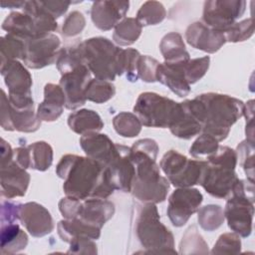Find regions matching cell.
I'll use <instances>...</instances> for the list:
<instances>
[{
	"instance_id": "obj_1",
	"label": "cell",
	"mask_w": 255,
	"mask_h": 255,
	"mask_svg": "<svg viewBox=\"0 0 255 255\" xmlns=\"http://www.w3.org/2000/svg\"><path fill=\"white\" fill-rule=\"evenodd\" d=\"M56 173L64 179L66 196L78 199L108 198L115 190L107 168L88 156L63 155L56 166Z\"/></svg>"
},
{
	"instance_id": "obj_2",
	"label": "cell",
	"mask_w": 255,
	"mask_h": 255,
	"mask_svg": "<svg viewBox=\"0 0 255 255\" xmlns=\"http://www.w3.org/2000/svg\"><path fill=\"white\" fill-rule=\"evenodd\" d=\"M158 145L155 140L143 138L135 141L129 150L135 173L131 184V194L143 203L164 201L169 190V181L160 175L156 163Z\"/></svg>"
},
{
	"instance_id": "obj_3",
	"label": "cell",
	"mask_w": 255,
	"mask_h": 255,
	"mask_svg": "<svg viewBox=\"0 0 255 255\" xmlns=\"http://www.w3.org/2000/svg\"><path fill=\"white\" fill-rule=\"evenodd\" d=\"M197 98L204 108L201 132L213 136L217 141L224 140L231 127L243 116L245 104L236 98L218 93H205Z\"/></svg>"
},
{
	"instance_id": "obj_4",
	"label": "cell",
	"mask_w": 255,
	"mask_h": 255,
	"mask_svg": "<svg viewBox=\"0 0 255 255\" xmlns=\"http://www.w3.org/2000/svg\"><path fill=\"white\" fill-rule=\"evenodd\" d=\"M206 159L198 184L214 197L227 198L238 179L235 172L236 151L229 146L221 145Z\"/></svg>"
},
{
	"instance_id": "obj_5",
	"label": "cell",
	"mask_w": 255,
	"mask_h": 255,
	"mask_svg": "<svg viewBox=\"0 0 255 255\" xmlns=\"http://www.w3.org/2000/svg\"><path fill=\"white\" fill-rule=\"evenodd\" d=\"M134 232L136 239L144 248L143 253L176 254L173 235L160 222V216L154 203H144L137 206Z\"/></svg>"
},
{
	"instance_id": "obj_6",
	"label": "cell",
	"mask_w": 255,
	"mask_h": 255,
	"mask_svg": "<svg viewBox=\"0 0 255 255\" xmlns=\"http://www.w3.org/2000/svg\"><path fill=\"white\" fill-rule=\"evenodd\" d=\"M254 200L253 182L239 178L226 198L223 213L228 227L244 238L248 237L252 232Z\"/></svg>"
},
{
	"instance_id": "obj_7",
	"label": "cell",
	"mask_w": 255,
	"mask_h": 255,
	"mask_svg": "<svg viewBox=\"0 0 255 255\" xmlns=\"http://www.w3.org/2000/svg\"><path fill=\"white\" fill-rule=\"evenodd\" d=\"M141 125L149 128H170L180 118L182 107L171 99L153 92L141 93L133 107Z\"/></svg>"
},
{
	"instance_id": "obj_8",
	"label": "cell",
	"mask_w": 255,
	"mask_h": 255,
	"mask_svg": "<svg viewBox=\"0 0 255 255\" xmlns=\"http://www.w3.org/2000/svg\"><path fill=\"white\" fill-rule=\"evenodd\" d=\"M78 49L83 64L96 79L109 82L115 80L116 59L121 48L108 38L94 37L78 44Z\"/></svg>"
},
{
	"instance_id": "obj_9",
	"label": "cell",
	"mask_w": 255,
	"mask_h": 255,
	"mask_svg": "<svg viewBox=\"0 0 255 255\" xmlns=\"http://www.w3.org/2000/svg\"><path fill=\"white\" fill-rule=\"evenodd\" d=\"M59 210L66 219H78L87 225L102 229L114 216L115 205L107 198L78 199L66 196L60 200Z\"/></svg>"
},
{
	"instance_id": "obj_10",
	"label": "cell",
	"mask_w": 255,
	"mask_h": 255,
	"mask_svg": "<svg viewBox=\"0 0 255 255\" xmlns=\"http://www.w3.org/2000/svg\"><path fill=\"white\" fill-rule=\"evenodd\" d=\"M204 163V160L189 159L177 150L170 149L164 153L159 165L169 183L175 187H191L198 184Z\"/></svg>"
},
{
	"instance_id": "obj_11",
	"label": "cell",
	"mask_w": 255,
	"mask_h": 255,
	"mask_svg": "<svg viewBox=\"0 0 255 255\" xmlns=\"http://www.w3.org/2000/svg\"><path fill=\"white\" fill-rule=\"evenodd\" d=\"M246 2L243 0L205 1L202 21L208 27L225 32L245 12Z\"/></svg>"
},
{
	"instance_id": "obj_12",
	"label": "cell",
	"mask_w": 255,
	"mask_h": 255,
	"mask_svg": "<svg viewBox=\"0 0 255 255\" xmlns=\"http://www.w3.org/2000/svg\"><path fill=\"white\" fill-rule=\"evenodd\" d=\"M60 46L59 37L53 33L25 40L22 60L28 68H44L56 62Z\"/></svg>"
},
{
	"instance_id": "obj_13",
	"label": "cell",
	"mask_w": 255,
	"mask_h": 255,
	"mask_svg": "<svg viewBox=\"0 0 255 255\" xmlns=\"http://www.w3.org/2000/svg\"><path fill=\"white\" fill-rule=\"evenodd\" d=\"M202 200L203 196L196 188L178 187L175 189L168 198L166 210L172 225L176 227L183 226L190 216L198 210Z\"/></svg>"
},
{
	"instance_id": "obj_14",
	"label": "cell",
	"mask_w": 255,
	"mask_h": 255,
	"mask_svg": "<svg viewBox=\"0 0 255 255\" xmlns=\"http://www.w3.org/2000/svg\"><path fill=\"white\" fill-rule=\"evenodd\" d=\"M1 128L5 130H18L22 132H34L41 126V120L33 108L16 109L8 101L5 92L1 91L0 108Z\"/></svg>"
},
{
	"instance_id": "obj_15",
	"label": "cell",
	"mask_w": 255,
	"mask_h": 255,
	"mask_svg": "<svg viewBox=\"0 0 255 255\" xmlns=\"http://www.w3.org/2000/svg\"><path fill=\"white\" fill-rule=\"evenodd\" d=\"M91 80V72L84 64L62 75L59 85L65 94V107L68 110L73 111L85 105V90Z\"/></svg>"
},
{
	"instance_id": "obj_16",
	"label": "cell",
	"mask_w": 255,
	"mask_h": 255,
	"mask_svg": "<svg viewBox=\"0 0 255 255\" xmlns=\"http://www.w3.org/2000/svg\"><path fill=\"white\" fill-rule=\"evenodd\" d=\"M129 150L130 147L117 143V153L106 167L113 187L124 192H130L135 173Z\"/></svg>"
},
{
	"instance_id": "obj_17",
	"label": "cell",
	"mask_w": 255,
	"mask_h": 255,
	"mask_svg": "<svg viewBox=\"0 0 255 255\" xmlns=\"http://www.w3.org/2000/svg\"><path fill=\"white\" fill-rule=\"evenodd\" d=\"M19 220L33 237H43L54 230V221L50 212L37 202L21 204Z\"/></svg>"
},
{
	"instance_id": "obj_18",
	"label": "cell",
	"mask_w": 255,
	"mask_h": 255,
	"mask_svg": "<svg viewBox=\"0 0 255 255\" xmlns=\"http://www.w3.org/2000/svg\"><path fill=\"white\" fill-rule=\"evenodd\" d=\"M1 195L7 199L21 197L26 194L30 182V174L14 160L0 165Z\"/></svg>"
},
{
	"instance_id": "obj_19",
	"label": "cell",
	"mask_w": 255,
	"mask_h": 255,
	"mask_svg": "<svg viewBox=\"0 0 255 255\" xmlns=\"http://www.w3.org/2000/svg\"><path fill=\"white\" fill-rule=\"evenodd\" d=\"M185 39L190 46L206 53L217 52L226 42L223 32L214 30L201 21L187 27Z\"/></svg>"
},
{
	"instance_id": "obj_20",
	"label": "cell",
	"mask_w": 255,
	"mask_h": 255,
	"mask_svg": "<svg viewBox=\"0 0 255 255\" xmlns=\"http://www.w3.org/2000/svg\"><path fill=\"white\" fill-rule=\"evenodd\" d=\"M128 7V1H96L91 9L92 21L100 30H111L126 16Z\"/></svg>"
},
{
	"instance_id": "obj_21",
	"label": "cell",
	"mask_w": 255,
	"mask_h": 255,
	"mask_svg": "<svg viewBox=\"0 0 255 255\" xmlns=\"http://www.w3.org/2000/svg\"><path fill=\"white\" fill-rule=\"evenodd\" d=\"M80 144L88 157L107 167L117 153V143L105 133H88L80 138Z\"/></svg>"
},
{
	"instance_id": "obj_22",
	"label": "cell",
	"mask_w": 255,
	"mask_h": 255,
	"mask_svg": "<svg viewBox=\"0 0 255 255\" xmlns=\"http://www.w3.org/2000/svg\"><path fill=\"white\" fill-rule=\"evenodd\" d=\"M5 85L8 88V96H31L32 76L29 71L17 60L8 62L0 68Z\"/></svg>"
},
{
	"instance_id": "obj_23",
	"label": "cell",
	"mask_w": 255,
	"mask_h": 255,
	"mask_svg": "<svg viewBox=\"0 0 255 255\" xmlns=\"http://www.w3.org/2000/svg\"><path fill=\"white\" fill-rule=\"evenodd\" d=\"M187 62L175 64L159 63L156 70V81L167 86L174 94L181 98L190 93V85L186 82L183 71V67Z\"/></svg>"
},
{
	"instance_id": "obj_24",
	"label": "cell",
	"mask_w": 255,
	"mask_h": 255,
	"mask_svg": "<svg viewBox=\"0 0 255 255\" xmlns=\"http://www.w3.org/2000/svg\"><path fill=\"white\" fill-rule=\"evenodd\" d=\"M66 106V97L60 87L56 84H46L44 88V101L38 106L37 116L41 121L54 122L62 115Z\"/></svg>"
},
{
	"instance_id": "obj_25",
	"label": "cell",
	"mask_w": 255,
	"mask_h": 255,
	"mask_svg": "<svg viewBox=\"0 0 255 255\" xmlns=\"http://www.w3.org/2000/svg\"><path fill=\"white\" fill-rule=\"evenodd\" d=\"M2 29L21 40L43 36L35 19L26 12H11L3 21Z\"/></svg>"
},
{
	"instance_id": "obj_26",
	"label": "cell",
	"mask_w": 255,
	"mask_h": 255,
	"mask_svg": "<svg viewBox=\"0 0 255 255\" xmlns=\"http://www.w3.org/2000/svg\"><path fill=\"white\" fill-rule=\"evenodd\" d=\"M69 128L79 134L99 132L104 128V123L98 113L93 110H80L72 113L68 118Z\"/></svg>"
},
{
	"instance_id": "obj_27",
	"label": "cell",
	"mask_w": 255,
	"mask_h": 255,
	"mask_svg": "<svg viewBox=\"0 0 255 255\" xmlns=\"http://www.w3.org/2000/svg\"><path fill=\"white\" fill-rule=\"evenodd\" d=\"M57 229L61 239L68 243L78 237H86L97 240L101 236L100 228L87 225L78 219L65 218V220L59 221Z\"/></svg>"
},
{
	"instance_id": "obj_28",
	"label": "cell",
	"mask_w": 255,
	"mask_h": 255,
	"mask_svg": "<svg viewBox=\"0 0 255 255\" xmlns=\"http://www.w3.org/2000/svg\"><path fill=\"white\" fill-rule=\"evenodd\" d=\"M0 242L2 254H14L25 249L28 244V236L16 222L4 224L1 225Z\"/></svg>"
},
{
	"instance_id": "obj_29",
	"label": "cell",
	"mask_w": 255,
	"mask_h": 255,
	"mask_svg": "<svg viewBox=\"0 0 255 255\" xmlns=\"http://www.w3.org/2000/svg\"><path fill=\"white\" fill-rule=\"evenodd\" d=\"M159 50L166 63H184L190 60L182 37L176 32L168 33L162 38L159 44Z\"/></svg>"
},
{
	"instance_id": "obj_30",
	"label": "cell",
	"mask_w": 255,
	"mask_h": 255,
	"mask_svg": "<svg viewBox=\"0 0 255 255\" xmlns=\"http://www.w3.org/2000/svg\"><path fill=\"white\" fill-rule=\"evenodd\" d=\"M140 54L135 49H120L116 59V72L118 76L124 73L129 82H135L138 79L137 66Z\"/></svg>"
},
{
	"instance_id": "obj_31",
	"label": "cell",
	"mask_w": 255,
	"mask_h": 255,
	"mask_svg": "<svg viewBox=\"0 0 255 255\" xmlns=\"http://www.w3.org/2000/svg\"><path fill=\"white\" fill-rule=\"evenodd\" d=\"M182 107V114L179 120L169 128L171 133L179 138L190 139L194 135L201 132V124L194 118L189 110L180 103Z\"/></svg>"
},
{
	"instance_id": "obj_32",
	"label": "cell",
	"mask_w": 255,
	"mask_h": 255,
	"mask_svg": "<svg viewBox=\"0 0 255 255\" xmlns=\"http://www.w3.org/2000/svg\"><path fill=\"white\" fill-rule=\"evenodd\" d=\"M141 29L142 26L135 18H124L115 27L113 39L120 46L131 45L140 36Z\"/></svg>"
},
{
	"instance_id": "obj_33",
	"label": "cell",
	"mask_w": 255,
	"mask_h": 255,
	"mask_svg": "<svg viewBox=\"0 0 255 255\" xmlns=\"http://www.w3.org/2000/svg\"><path fill=\"white\" fill-rule=\"evenodd\" d=\"M30 168L45 171L53 162V148L46 141H36L28 146Z\"/></svg>"
},
{
	"instance_id": "obj_34",
	"label": "cell",
	"mask_w": 255,
	"mask_h": 255,
	"mask_svg": "<svg viewBox=\"0 0 255 255\" xmlns=\"http://www.w3.org/2000/svg\"><path fill=\"white\" fill-rule=\"evenodd\" d=\"M116 94L115 86L109 81L92 79L85 90V97L88 101L102 104L111 100Z\"/></svg>"
},
{
	"instance_id": "obj_35",
	"label": "cell",
	"mask_w": 255,
	"mask_h": 255,
	"mask_svg": "<svg viewBox=\"0 0 255 255\" xmlns=\"http://www.w3.org/2000/svg\"><path fill=\"white\" fill-rule=\"evenodd\" d=\"M197 214L199 225L203 230L209 232L218 229L225 219L222 207L215 204L201 207L197 210Z\"/></svg>"
},
{
	"instance_id": "obj_36",
	"label": "cell",
	"mask_w": 255,
	"mask_h": 255,
	"mask_svg": "<svg viewBox=\"0 0 255 255\" xmlns=\"http://www.w3.org/2000/svg\"><path fill=\"white\" fill-rule=\"evenodd\" d=\"M113 125L116 131L125 137H133L141 130V123L132 113L122 112L118 114L113 120Z\"/></svg>"
},
{
	"instance_id": "obj_37",
	"label": "cell",
	"mask_w": 255,
	"mask_h": 255,
	"mask_svg": "<svg viewBox=\"0 0 255 255\" xmlns=\"http://www.w3.org/2000/svg\"><path fill=\"white\" fill-rule=\"evenodd\" d=\"M165 16V8L160 2L146 1L140 6L135 19L141 26H148L160 23Z\"/></svg>"
},
{
	"instance_id": "obj_38",
	"label": "cell",
	"mask_w": 255,
	"mask_h": 255,
	"mask_svg": "<svg viewBox=\"0 0 255 255\" xmlns=\"http://www.w3.org/2000/svg\"><path fill=\"white\" fill-rule=\"evenodd\" d=\"M0 55L1 66L6 65L8 62L22 59L24 53V41L11 34H6L0 39Z\"/></svg>"
},
{
	"instance_id": "obj_39",
	"label": "cell",
	"mask_w": 255,
	"mask_h": 255,
	"mask_svg": "<svg viewBox=\"0 0 255 255\" xmlns=\"http://www.w3.org/2000/svg\"><path fill=\"white\" fill-rule=\"evenodd\" d=\"M207 244L203 240L202 236L198 233L195 226H190L182 236L180 241V253L190 254V253H208Z\"/></svg>"
},
{
	"instance_id": "obj_40",
	"label": "cell",
	"mask_w": 255,
	"mask_h": 255,
	"mask_svg": "<svg viewBox=\"0 0 255 255\" xmlns=\"http://www.w3.org/2000/svg\"><path fill=\"white\" fill-rule=\"evenodd\" d=\"M237 159L244 169L247 179L254 182V141L245 139L237 145Z\"/></svg>"
},
{
	"instance_id": "obj_41",
	"label": "cell",
	"mask_w": 255,
	"mask_h": 255,
	"mask_svg": "<svg viewBox=\"0 0 255 255\" xmlns=\"http://www.w3.org/2000/svg\"><path fill=\"white\" fill-rule=\"evenodd\" d=\"M56 65L61 75L74 70L80 65H83L78 45L61 49L56 60Z\"/></svg>"
},
{
	"instance_id": "obj_42",
	"label": "cell",
	"mask_w": 255,
	"mask_h": 255,
	"mask_svg": "<svg viewBox=\"0 0 255 255\" xmlns=\"http://www.w3.org/2000/svg\"><path fill=\"white\" fill-rule=\"evenodd\" d=\"M218 141L211 135L201 133L189 148V153L194 158L206 159L218 148Z\"/></svg>"
},
{
	"instance_id": "obj_43",
	"label": "cell",
	"mask_w": 255,
	"mask_h": 255,
	"mask_svg": "<svg viewBox=\"0 0 255 255\" xmlns=\"http://www.w3.org/2000/svg\"><path fill=\"white\" fill-rule=\"evenodd\" d=\"M209 64L210 58L208 56L189 60L183 67L186 82L190 85L199 81L206 74Z\"/></svg>"
},
{
	"instance_id": "obj_44",
	"label": "cell",
	"mask_w": 255,
	"mask_h": 255,
	"mask_svg": "<svg viewBox=\"0 0 255 255\" xmlns=\"http://www.w3.org/2000/svg\"><path fill=\"white\" fill-rule=\"evenodd\" d=\"M253 20L249 18L241 22H235L224 32V36L226 41L236 43L249 39L253 35Z\"/></svg>"
},
{
	"instance_id": "obj_45",
	"label": "cell",
	"mask_w": 255,
	"mask_h": 255,
	"mask_svg": "<svg viewBox=\"0 0 255 255\" xmlns=\"http://www.w3.org/2000/svg\"><path fill=\"white\" fill-rule=\"evenodd\" d=\"M241 250L239 235L234 233H224L219 236L214 244L211 254H237Z\"/></svg>"
},
{
	"instance_id": "obj_46",
	"label": "cell",
	"mask_w": 255,
	"mask_h": 255,
	"mask_svg": "<svg viewBox=\"0 0 255 255\" xmlns=\"http://www.w3.org/2000/svg\"><path fill=\"white\" fill-rule=\"evenodd\" d=\"M159 62L147 55H141L137 66V75L143 82H156V70Z\"/></svg>"
},
{
	"instance_id": "obj_47",
	"label": "cell",
	"mask_w": 255,
	"mask_h": 255,
	"mask_svg": "<svg viewBox=\"0 0 255 255\" xmlns=\"http://www.w3.org/2000/svg\"><path fill=\"white\" fill-rule=\"evenodd\" d=\"M85 25L86 20L84 15L79 11H73L63 22L62 34L66 37H74L83 31Z\"/></svg>"
},
{
	"instance_id": "obj_48",
	"label": "cell",
	"mask_w": 255,
	"mask_h": 255,
	"mask_svg": "<svg viewBox=\"0 0 255 255\" xmlns=\"http://www.w3.org/2000/svg\"><path fill=\"white\" fill-rule=\"evenodd\" d=\"M20 203L3 200L1 203V225L15 223L19 220Z\"/></svg>"
},
{
	"instance_id": "obj_49",
	"label": "cell",
	"mask_w": 255,
	"mask_h": 255,
	"mask_svg": "<svg viewBox=\"0 0 255 255\" xmlns=\"http://www.w3.org/2000/svg\"><path fill=\"white\" fill-rule=\"evenodd\" d=\"M93 239L86 237H78L70 242L68 253L75 254H96L97 245L92 241Z\"/></svg>"
},
{
	"instance_id": "obj_50",
	"label": "cell",
	"mask_w": 255,
	"mask_h": 255,
	"mask_svg": "<svg viewBox=\"0 0 255 255\" xmlns=\"http://www.w3.org/2000/svg\"><path fill=\"white\" fill-rule=\"evenodd\" d=\"M39 5L53 18L58 19L65 14L71 2L69 1H38Z\"/></svg>"
},
{
	"instance_id": "obj_51",
	"label": "cell",
	"mask_w": 255,
	"mask_h": 255,
	"mask_svg": "<svg viewBox=\"0 0 255 255\" xmlns=\"http://www.w3.org/2000/svg\"><path fill=\"white\" fill-rule=\"evenodd\" d=\"M13 160L22 168H30L29 150L27 146H20L13 149Z\"/></svg>"
},
{
	"instance_id": "obj_52",
	"label": "cell",
	"mask_w": 255,
	"mask_h": 255,
	"mask_svg": "<svg viewBox=\"0 0 255 255\" xmlns=\"http://www.w3.org/2000/svg\"><path fill=\"white\" fill-rule=\"evenodd\" d=\"M13 160V149L11 145L4 139H1L0 146V165L6 164Z\"/></svg>"
},
{
	"instance_id": "obj_53",
	"label": "cell",
	"mask_w": 255,
	"mask_h": 255,
	"mask_svg": "<svg viewBox=\"0 0 255 255\" xmlns=\"http://www.w3.org/2000/svg\"><path fill=\"white\" fill-rule=\"evenodd\" d=\"M26 1H22V0H9V1H1V7L2 8H23V6L25 5Z\"/></svg>"
}]
</instances>
